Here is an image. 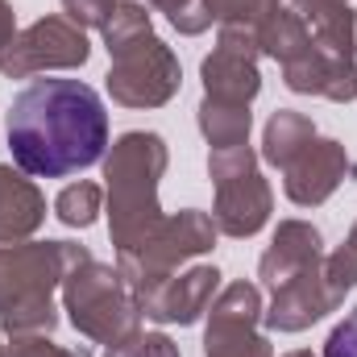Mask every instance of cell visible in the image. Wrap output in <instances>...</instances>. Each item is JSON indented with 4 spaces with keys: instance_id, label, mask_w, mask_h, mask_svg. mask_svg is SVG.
<instances>
[{
    "instance_id": "3",
    "label": "cell",
    "mask_w": 357,
    "mask_h": 357,
    "mask_svg": "<svg viewBox=\"0 0 357 357\" xmlns=\"http://www.w3.org/2000/svg\"><path fill=\"white\" fill-rule=\"evenodd\" d=\"M324 357H357V312H349V316L333 328V337H328V345H324Z\"/></svg>"
},
{
    "instance_id": "5",
    "label": "cell",
    "mask_w": 357,
    "mask_h": 357,
    "mask_svg": "<svg viewBox=\"0 0 357 357\" xmlns=\"http://www.w3.org/2000/svg\"><path fill=\"white\" fill-rule=\"evenodd\" d=\"M67 8H84V21H100L108 13V0H67Z\"/></svg>"
},
{
    "instance_id": "4",
    "label": "cell",
    "mask_w": 357,
    "mask_h": 357,
    "mask_svg": "<svg viewBox=\"0 0 357 357\" xmlns=\"http://www.w3.org/2000/svg\"><path fill=\"white\" fill-rule=\"evenodd\" d=\"M108 357H178L175 345L167 337H142V341H129V345H116Z\"/></svg>"
},
{
    "instance_id": "2",
    "label": "cell",
    "mask_w": 357,
    "mask_h": 357,
    "mask_svg": "<svg viewBox=\"0 0 357 357\" xmlns=\"http://www.w3.org/2000/svg\"><path fill=\"white\" fill-rule=\"evenodd\" d=\"M96 199H100V191L84 183V187H67L63 195H59V216L67 220V225H79V229H88L91 220H96Z\"/></svg>"
},
{
    "instance_id": "1",
    "label": "cell",
    "mask_w": 357,
    "mask_h": 357,
    "mask_svg": "<svg viewBox=\"0 0 357 357\" xmlns=\"http://www.w3.org/2000/svg\"><path fill=\"white\" fill-rule=\"evenodd\" d=\"M108 112L104 100L79 79H33L13 96L8 150L33 178H63L104 158Z\"/></svg>"
}]
</instances>
